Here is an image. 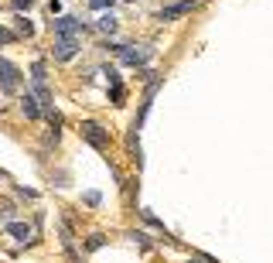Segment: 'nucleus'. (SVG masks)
Segmentation results:
<instances>
[{
	"instance_id": "obj_17",
	"label": "nucleus",
	"mask_w": 273,
	"mask_h": 263,
	"mask_svg": "<svg viewBox=\"0 0 273 263\" xmlns=\"http://www.w3.org/2000/svg\"><path fill=\"white\" fill-rule=\"evenodd\" d=\"M126 4H134V0H126Z\"/></svg>"
},
{
	"instance_id": "obj_13",
	"label": "nucleus",
	"mask_w": 273,
	"mask_h": 263,
	"mask_svg": "<svg viewBox=\"0 0 273 263\" xmlns=\"http://www.w3.org/2000/svg\"><path fill=\"white\" fill-rule=\"evenodd\" d=\"M89 7L92 11H106V7H113V0H89Z\"/></svg>"
},
{
	"instance_id": "obj_2",
	"label": "nucleus",
	"mask_w": 273,
	"mask_h": 263,
	"mask_svg": "<svg viewBox=\"0 0 273 263\" xmlns=\"http://www.w3.org/2000/svg\"><path fill=\"white\" fill-rule=\"evenodd\" d=\"M106 48H113L126 65H147L150 62V48H136V45H106Z\"/></svg>"
},
{
	"instance_id": "obj_10",
	"label": "nucleus",
	"mask_w": 273,
	"mask_h": 263,
	"mask_svg": "<svg viewBox=\"0 0 273 263\" xmlns=\"http://www.w3.org/2000/svg\"><path fill=\"white\" fill-rule=\"evenodd\" d=\"M31 79H34V82H44V79H48V62H44V58H38V62L31 65Z\"/></svg>"
},
{
	"instance_id": "obj_16",
	"label": "nucleus",
	"mask_w": 273,
	"mask_h": 263,
	"mask_svg": "<svg viewBox=\"0 0 273 263\" xmlns=\"http://www.w3.org/2000/svg\"><path fill=\"white\" fill-rule=\"evenodd\" d=\"M102 243H106L102 236H89V243H86V246H89V249H99V246H102Z\"/></svg>"
},
{
	"instance_id": "obj_5",
	"label": "nucleus",
	"mask_w": 273,
	"mask_h": 263,
	"mask_svg": "<svg viewBox=\"0 0 273 263\" xmlns=\"http://www.w3.org/2000/svg\"><path fill=\"white\" fill-rule=\"evenodd\" d=\"M55 62H68L78 55V38H55V48H52Z\"/></svg>"
},
{
	"instance_id": "obj_8",
	"label": "nucleus",
	"mask_w": 273,
	"mask_h": 263,
	"mask_svg": "<svg viewBox=\"0 0 273 263\" xmlns=\"http://www.w3.org/2000/svg\"><path fill=\"white\" fill-rule=\"evenodd\" d=\"M20 110H24V116H28V120H41V103L31 93L20 96Z\"/></svg>"
},
{
	"instance_id": "obj_11",
	"label": "nucleus",
	"mask_w": 273,
	"mask_h": 263,
	"mask_svg": "<svg viewBox=\"0 0 273 263\" xmlns=\"http://www.w3.org/2000/svg\"><path fill=\"white\" fill-rule=\"evenodd\" d=\"M18 31H20V35H28V38H31V35H34V24H31L28 18H18Z\"/></svg>"
},
{
	"instance_id": "obj_1",
	"label": "nucleus",
	"mask_w": 273,
	"mask_h": 263,
	"mask_svg": "<svg viewBox=\"0 0 273 263\" xmlns=\"http://www.w3.org/2000/svg\"><path fill=\"white\" fill-rule=\"evenodd\" d=\"M0 89L7 96L20 93V69L14 62H7V58H0Z\"/></svg>"
},
{
	"instance_id": "obj_12",
	"label": "nucleus",
	"mask_w": 273,
	"mask_h": 263,
	"mask_svg": "<svg viewBox=\"0 0 273 263\" xmlns=\"http://www.w3.org/2000/svg\"><path fill=\"white\" fill-rule=\"evenodd\" d=\"M14 41H18V35H14V31L0 28V45H14Z\"/></svg>"
},
{
	"instance_id": "obj_15",
	"label": "nucleus",
	"mask_w": 273,
	"mask_h": 263,
	"mask_svg": "<svg viewBox=\"0 0 273 263\" xmlns=\"http://www.w3.org/2000/svg\"><path fill=\"white\" fill-rule=\"evenodd\" d=\"M82 198H86V205H99V191H86Z\"/></svg>"
},
{
	"instance_id": "obj_3",
	"label": "nucleus",
	"mask_w": 273,
	"mask_h": 263,
	"mask_svg": "<svg viewBox=\"0 0 273 263\" xmlns=\"http://www.w3.org/2000/svg\"><path fill=\"white\" fill-rule=\"evenodd\" d=\"M52 31H55V38H78L86 31V24L78 18H72V14H62V18L52 21Z\"/></svg>"
},
{
	"instance_id": "obj_14",
	"label": "nucleus",
	"mask_w": 273,
	"mask_h": 263,
	"mask_svg": "<svg viewBox=\"0 0 273 263\" xmlns=\"http://www.w3.org/2000/svg\"><path fill=\"white\" fill-rule=\"evenodd\" d=\"M14 4V11H31L34 7V0H10Z\"/></svg>"
},
{
	"instance_id": "obj_6",
	"label": "nucleus",
	"mask_w": 273,
	"mask_h": 263,
	"mask_svg": "<svg viewBox=\"0 0 273 263\" xmlns=\"http://www.w3.org/2000/svg\"><path fill=\"white\" fill-rule=\"evenodd\" d=\"M192 11V0H181V4H168L157 11V21H174V18H184Z\"/></svg>"
},
{
	"instance_id": "obj_9",
	"label": "nucleus",
	"mask_w": 273,
	"mask_h": 263,
	"mask_svg": "<svg viewBox=\"0 0 273 263\" xmlns=\"http://www.w3.org/2000/svg\"><path fill=\"white\" fill-rule=\"evenodd\" d=\"M96 28L102 31V35H116V28H120V21L113 18V14H102V18L96 21Z\"/></svg>"
},
{
	"instance_id": "obj_4",
	"label": "nucleus",
	"mask_w": 273,
	"mask_h": 263,
	"mask_svg": "<svg viewBox=\"0 0 273 263\" xmlns=\"http://www.w3.org/2000/svg\"><path fill=\"white\" fill-rule=\"evenodd\" d=\"M82 137H86V140H89L96 150H106V147H110V133L102 130L99 123H92V120H86V123H82Z\"/></svg>"
},
{
	"instance_id": "obj_7",
	"label": "nucleus",
	"mask_w": 273,
	"mask_h": 263,
	"mask_svg": "<svg viewBox=\"0 0 273 263\" xmlns=\"http://www.w3.org/2000/svg\"><path fill=\"white\" fill-rule=\"evenodd\" d=\"M7 232H10L18 243H34V229L28 222H7Z\"/></svg>"
}]
</instances>
